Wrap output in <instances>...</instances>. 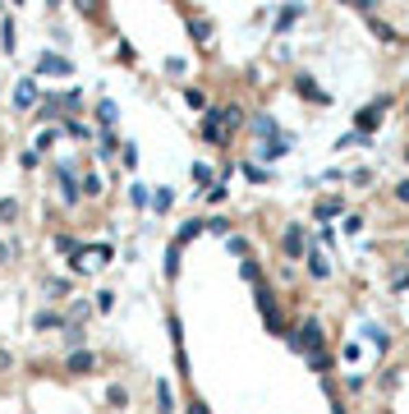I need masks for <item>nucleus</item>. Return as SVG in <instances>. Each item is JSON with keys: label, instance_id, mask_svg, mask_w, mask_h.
I'll list each match as a JSON object with an SVG mask.
<instances>
[{"label": "nucleus", "instance_id": "4be33fe9", "mask_svg": "<svg viewBox=\"0 0 409 414\" xmlns=\"http://www.w3.org/2000/svg\"><path fill=\"white\" fill-rule=\"evenodd\" d=\"M253 129L267 138V134H276V120H272V115H258V120H253Z\"/></svg>", "mask_w": 409, "mask_h": 414}, {"label": "nucleus", "instance_id": "5701e85b", "mask_svg": "<svg viewBox=\"0 0 409 414\" xmlns=\"http://www.w3.org/2000/svg\"><path fill=\"white\" fill-rule=\"evenodd\" d=\"M221 198H226V180H216L212 189H207V203H221Z\"/></svg>", "mask_w": 409, "mask_h": 414}, {"label": "nucleus", "instance_id": "a211bd4d", "mask_svg": "<svg viewBox=\"0 0 409 414\" xmlns=\"http://www.w3.org/2000/svg\"><path fill=\"white\" fill-rule=\"evenodd\" d=\"M202 138H212V143H221V138H226V134H221V124H216L212 115H207V120H202Z\"/></svg>", "mask_w": 409, "mask_h": 414}, {"label": "nucleus", "instance_id": "f3484780", "mask_svg": "<svg viewBox=\"0 0 409 414\" xmlns=\"http://www.w3.org/2000/svg\"><path fill=\"white\" fill-rule=\"evenodd\" d=\"M364 336L373 341V345H377V350H386V345H391V336H386V332H382V327H368Z\"/></svg>", "mask_w": 409, "mask_h": 414}, {"label": "nucleus", "instance_id": "20e7f679", "mask_svg": "<svg viewBox=\"0 0 409 414\" xmlns=\"http://www.w3.org/2000/svg\"><path fill=\"white\" fill-rule=\"evenodd\" d=\"M207 115L221 124V134H226V129H239V124H244V111H239V106H216V111H207Z\"/></svg>", "mask_w": 409, "mask_h": 414}, {"label": "nucleus", "instance_id": "9d476101", "mask_svg": "<svg viewBox=\"0 0 409 414\" xmlns=\"http://www.w3.org/2000/svg\"><path fill=\"white\" fill-rule=\"evenodd\" d=\"M202 230H207V221H184L180 235H175V249H184L189 240H194V235H202Z\"/></svg>", "mask_w": 409, "mask_h": 414}, {"label": "nucleus", "instance_id": "39448f33", "mask_svg": "<svg viewBox=\"0 0 409 414\" xmlns=\"http://www.w3.org/2000/svg\"><path fill=\"white\" fill-rule=\"evenodd\" d=\"M281 249H285V258H303V230L299 226H285V230H281Z\"/></svg>", "mask_w": 409, "mask_h": 414}, {"label": "nucleus", "instance_id": "7ed1b4c3", "mask_svg": "<svg viewBox=\"0 0 409 414\" xmlns=\"http://www.w3.org/2000/svg\"><path fill=\"white\" fill-rule=\"evenodd\" d=\"M391 106V102H386V97H377V102H368L364 111H359V134H368V129H377L382 124V111Z\"/></svg>", "mask_w": 409, "mask_h": 414}, {"label": "nucleus", "instance_id": "ddd939ff", "mask_svg": "<svg viewBox=\"0 0 409 414\" xmlns=\"http://www.w3.org/2000/svg\"><path fill=\"white\" fill-rule=\"evenodd\" d=\"M285 152H290V143H285V138H272V143H262V152H258V157L276 161V157H285Z\"/></svg>", "mask_w": 409, "mask_h": 414}, {"label": "nucleus", "instance_id": "393cba45", "mask_svg": "<svg viewBox=\"0 0 409 414\" xmlns=\"http://www.w3.org/2000/svg\"><path fill=\"white\" fill-rule=\"evenodd\" d=\"M189 32H194V37H212V28H207V19H198V23H189Z\"/></svg>", "mask_w": 409, "mask_h": 414}, {"label": "nucleus", "instance_id": "f8f14e48", "mask_svg": "<svg viewBox=\"0 0 409 414\" xmlns=\"http://www.w3.org/2000/svg\"><path fill=\"white\" fill-rule=\"evenodd\" d=\"M92 364H97V359H92L88 350H74V354H69V373H92Z\"/></svg>", "mask_w": 409, "mask_h": 414}, {"label": "nucleus", "instance_id": "0eeeda50", "mask_svg": "<svg viewBox=\"0 0 409 414\" xmlns=\"http://www.w3.org/2000/svg\"><path fill=\"white\" fill-rule=\"evenodd\" d=\"M294 92H299V97H308V102H318V106H327V92H322L308 74H299V78H294Z\"/></svg>", "mask_w": 409, "mask_h": 414}, {"label": "nucleus", "instance_id": "9b49d317", "mask_svg": "<svg viewBox=\"0 0 409 414\" xmlns=\"http://www.w3.org/2000/svg\"><path fill=\"white\" fill-rule=\"evenodd\" d=\"M308 272L318 276V281H327V276H331V262H327V253H308Z\"/></svg>", "mask_w": 409, "mask_h": 414}, {"label": "nucleus", "instance_id": "aec40b11", "mask_svg": "<svg viewBox=\"0 0 409 414\" xmlns=\"http://www.w3.org/2000/svg\"><path fill=\"white\" fill-rule=\"evenodd\" d=\"M19 216V203L14 198H0V221H14Z\"/></svg>", "mask_w": 409, "mask_h": 414}, {"label": "nucleus", "instance_id": "412c9836", "mask_svg": "<svg viewBox=\"0 0 409 414\" xmlns=\"http://www.w3.org/2000/svg\"><path fill=\"white\" fill-rule=\"evenodd\" d=\"M97 120H102V124H115V102H102V106H97Z\"/></svg>", "mask_w": 409, "mask_h": 414}, {"label": "nucleus", "instance_id": "6e6552de", "mask_svg": "<svg viewBox=\"0 0 409 414\" xmlns=\"http://www.w3.org/2000/svg\"><path fill=\"white\" fill-rule=\"evenodd\" d=\"M37 69H42V74H69V60H65V56H46V51H42Z\"/></svg>", "mask_w": 409, "mask_h": 414}, {"label": "nucleus", "instance_id": "cd10ccee", "mask_svg": "<svg viewBox=\"0 0 409 414\" xmlns=\"http://www.w3.org/2000/svg\"><path fill=\"white\" fill-rule=\"evenodd\" d=\"M14 258V244H0V262H10Z\"/></svg>", "mask_w": 409, "mask_h": 414}, {"label": "nucleus", "instance_id": "4468645a", "mask_svg": "<svg viewBox=\"0 0 409 414\" xmlns=\"http://www.w3.org/2000/svg\"><path fill=\"white\" fill-rule=\"evenodd\" d=\"M368 23H373V32H377V37H382V42H386V46H395V42H400V37H395V28H391V23H382V19H373V14H368Z\"/></svg>", "mask_w": 409, "mask_h": 414}, {"label": "nucleus", "instance_id": "c756f323", "mask_svg": "<svg viewBox=\"0 0 409 414\" xmlns=\"http://www.w3.org/2000/svg\"><path fill=\"white\" fill-rule=\"evenodd\" d=\"M400 157H405V161H409V148H405V152H400Z\"/></svg>", "mask_w": 409, "mask_h": 414}, {"label": "nucleus", "instance_id": "1a4fd4ad", "mask_svg": "<svg viewBox=\"0 0 409 414\" xmlns=\"http://www.w3.org/2000/svg\"><path fill=\"white\" fill-rule=\"evenodd\" d=\"M14 102H19V111H28L32 102H37V83H32V78H23V83H19V92H14Z\"/></svg>", "mask_w": 409, "mask_h": 414}, {"label": "nucleus", "instance_id": "c85d7f7f", "mask_svg": "<svg viewBox=\"0 0 409 414\" xmlns=\"http://www.w3.org/2000/svg\"><path fill=\"white\" fill-rule=\"evenodd\" d=\"M189 414H207V410H202V405H198V400H194V405H189Z\"/></svg>", "mask_w": 409, "mask_h": 414}, {"label": "nucleus", "instance_id": "a878e982", "mask_svg": "<svg viewBox=\"0 0 409 414\" xmlns=\"http://www.w3.org/2000/svg\"><path fill=\"white\" fill-rule=\"evenodd\" d=\"M395 198H400V203H409V180H400V184H395Z\"/></svg>", "mask_w": 409, "mask_h": 414}, {"label": "nucleus", "instance_id": "f03ea898", "mask_svg": "<svg viewBox=\"0 0 409 414\" xmlns=\"http://www.w3.org/2000/svg\"><path fill=\"white\" fill-rule=\"evenodd\" d=\"M258 313L267 318V327H272L276 336H285V318H281V308H276V299L267 290H258Z\"/></svg>", "mask_w": 409, "mask_h": 414}, {"label": "nucleus", "instance_id": "6ab92c4d", "mask_svg": "<svg viewBox=\"0 0 409 414\" xmlns=\"http://www.w3.org/2000/svg\"><path fill=\"white\" fill-rule=\"evenodd\" d=\"M184 102H189V106H194V111H202V106H207V97H202V92H198V88H184Z\"/></svg>", "mask_w": 409, "mask_h": 414}, {"label": "nucleus", "instance_id": "dca6fc26", "mask_svg": "<svg viewBox=\"0 0 409 414\" xmlns=\"http://www.w3.org/2000/svg\"><path fill=\"white\" fill-rule=\"evenodd\" d=\"M106 400H110V405H115V410H124V405H129V391H124V387L115 382V387H110V391H106Z\"/></svg>", "mask_w": 409, "mask_h": 414}, {"label": "nucleus", "instance_id": "bb28decb", "mask_svg": "<svg viewBox=\"0 0 409 414\" xmlns=\"http://www.w3.org/2000/svg\"><path fill=\"white\" fill-rule=\"evenodd\" d=\"M10 364H14V354H10V350H5V345H0V373H5V368H10Z\"/></svg>", "mask_w": 409, "mask_h": 414}, {"label": "nucleus", "instance_id": "2eb2a0df", "mask_svg": "<svg viewBox=\"0 0 409 414\" xmlns=\"http://www.w3.org/2000/svg\"><path fill=\"white\" fill-rule=\"evenodd\" d=\"M299 14H303V5H285V10H281V14H276V28L285 32L290 23H294V19H299Z\"/></svg>", "mask_w": 409, "mask_h": 414}, {"label": "nucleus", "instance_id": "423d86ee", "mask_svg": "<svg viewBox=\"0 0 409 414\" xmlns=\"http://www.w3.org/2000/svg\"><path fill=\"white\" fill-rule=\"evenodd\" d=\"M340 212H345V198H340V194H331V198H318V207H313V216H318V221H336Z\"/></svg>", "mask_w": 409, "mask_h": 414}, {"label": "nucleus", "instance_id": "b1692460", "mask_svg": "<svg viewBox=\"0 0 409 414\" xmlns=\"http://www.w3.org/2000/svg\"><path fill=\"white\" fill-rule=\"evenodd\" d=\"M32 322H37V327H42V332H46V327H56V322H60V318H56V313H46V308H42V313H37V318H32Z\"/></svg>", "mask_w": 409, "mask_h": 414}, {"label": "nucleus", "instance_id": "f257e3e1", "mask_svg": "<svg viewBox=\"0 0 409 414\" xmlns=\"http://www.w3.org/2000/svg\"><path fill=\"white\" fill-rule=\"evenodd\" d=\"M322 345H327V336H322V322H318V318H308L299 332H294V350H303L308 359H318V354H327Z\"/></svg>", "mask_w": 409, "mask_h": 414}]
</instances>
